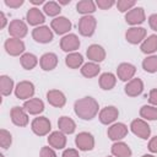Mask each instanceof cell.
I'll use <instances>...</instances> for the list:
<instances>
[{
	"label": "cell",
	"instance_id": "7bdbcfd3",
	"mask_svg": "<svg viewBox=\"0 0 157 157\" xmlns=\"http://www.w3.org/2000/svg\"><path fill=\"white\" fill-rule=\"evenodd\" d=\"M61 157H80V155H78V151H76L75 148H66L63 152Z\"/></svg>",
	"mask_w": 157,
	"mask_h": 157
},
{
	"label": "cell",
	"instance_id": "bcb514c9",
	"mask_svg": "<svg viewBox=\"0 0 157 157\" xmlns=\"http://www.w3.org/2000/svg\"><path fill=\"white\" fill-rule=\"evenodd\" d=\"M0 17H1V23H0V28H4L7 23V20H6V16L4 12H0Z\"/></svg>",
	"mask_w": 157,
	"mask_h": 157
},
{
	"label": "cell",
	"instance_id": "b9f144b4",
	"mask_svg": "<svg viewBox=\"0 0 157 157\" xmlns=\"http://www.w3.org/2000/svg\"><path fill=\"white\" fill-rule=\"evenodd\" d=\"M5 5L11 9H17L23 5V0H5Z\"/></svg>",
	"mask_w": 157,
	"mask_h": 157
},
{
	"label": "cell",
	"instance_id": "f907efd6",
	"mask_svg": "<svg viewBox=\"0 0 157 157\" xmlns=\"http://www.w3.org/2000/svg\"><path fill=\"white\" fill-rule=\"evenodd\" d=\"M108 157H113V156H108Z\"/></svg>",
	"mask_w": 157,
	"mask_h": 157
},
{
	"label": "cell",
	"instance_id": "5bb4252c",
	"mask_svg": "<svg viewBox=\"0 0 157 157\" xmlns=\"http://www.w3.org/2000/svg\"><path fill=\"white\" fill-rule=\"evenodd\" d=\"M145 37H146V29L144 27H130L125 33L126 40L131 44H139L144 42Z\"/></svg>",
	"mask_w": 157,
	"mask_h": 157
},
{
	"label": "cell",
	"instance_id": "44dd1931",
	"mask_svg": "<svg viewBox=\"0 0 157 157\" xmlns=\"http://www.w3.org/2000/svg\"><path fill=\"white\" fill-rule=\"evenodd\" d=\"M23 108L28 114L37 115L44 110V103L39 98H31L23 103Z\"/></svg>",
	"mask_w": 157,
	"mask_h": 157
},
{
	"label": "cell",
	"instance_id": "60d3db41",
	"mask_svg": "<svg viewBox=\"0 0 157 157\" xmlns=\"http://www.w3.org/2000/svg\"><path fill=\"white\" fill-rule=\"evenodd\" d=\"M148 102L153 107H157V88H153V90L150 91V93H148Z\"/></svg>",
	"mask_w": 157,
	"mask_h": 157
},
{
	"label": "cell",
	"instance_id": "d6986e66",
	"mask_svg": "<svg viewBox=\"0 0 157 157\" xmlns=\"http://www.w3.org/2000/svg\"><path fill=\"white\" fill-rule=\"evenodd\" d=\"M86 55L92 63H101L105 59V50L98 44H92L87 48Z\"/></svg>",
	"mask_w": 157,
	"mask_h": 157
},
{
	"label": "cell",
	"instance_id": "ffe728a7",
	"mask_svg": "<svg viewBox=\"0 0 157 157\" xmlns=\"http://www.w3.org/2000/svg\"><path fill=\"white\" fill-rule=\"evenodd\" d=\"M124 90H125V93L129 97H136V96L142 93V91H144V82L140 78H137V77L132 78V80L128 81V83L125 85Z\"/></svg>",
	"mask_w": 157,
	"mask_h": 157
},
{
	"label": "cell",
	"instance_id": "5b68a950",
	"mask_svg": "<svg viewBox=\"0 0 157 157\" xmlns=\"http://www.w3.org/2000/svg\"><path fill=\"white\" fill-rule=\"evenodd\" d=\"M130 129H131V131L136 136H139V137H141L144 140H147L150 137V135H151V128H150V125L145 120H142V119H135V120H132L131 124H130Z\"/></svg>",
	"mask_w": 157,
	"mask_h": 157
},
{
	"label": "cell",
	"instance_id": "4316f807",
	"mask_svg": "<svg viewBox=\"0 0 157 157\" xmlns=\"http://www.w3.org/2000/svg\"><path fill=\"white\" fill-rule=\"evenodd\" d=\"M117 83V77L112 72H104L99 76V86L102 90L109 91L112 90Z\"/></svg>",
	"mask_w": 157,
	"mask_h": 157
},
{
	"label": "cell",
	"instance_id": "74e56055",
	"mask_svg": "<svg viewBox=\"0 0 157 157\" xmlns=\"http://www.w3.org/2000/svg\"><path fill=\"white\" fill-rule=\"evenodd\" d=\"M135 1L134 0H119L118 2H115L118 10L120 12H126V11H130L134 6H135Z\"/></svg>",
	"mask_w": 157,
	"mask_h": 157
},
{
	"label": "cell",
	"instance_id": "8d00e7d4",
	"mask_svg": "<svg viewBox=\"0 0 157 157\" xmlns=\"http://www.w3.org/2000/svg\"><path fill=\"white\" fill-rule=\"evenodd\" d=\"M11 144H12V136H11V134L7 130L1 129L0 130V145H1V147L6 150V148H9L11 146Z\"/></svg>",
	"mask_w": 157,
	"mask_h": 157
},
{
	"label": "cell",
	"instance_id": "f1b7e54d",
	"mask_svg": "<svg viewBox=\"0 0 157 157\" xmlns=\"http://www.w3.org/2000/svg\"><path fill=\"white\" fill-rule=\"evenodd\" d=\"M65 64L70 69H78L83 64V56L80 53H69L65 58Z\"/></svg>",
	"mask_w": 157,
	"mask_h": 157
},
{
	"label": "cell",
	"instance_id": "7dc6e473",
	"mask_svg": "<svg viewBox=\"0 0 157 157\" xmlns=\"http://www.w3.org/2000/svg\"><path fill=\"white\" fill-rule=\"evenodd\" d=\"M31 2L33 5H40V4H44V0H31Z\"/></svg>",
	"mask_w": 157,
	"mask_h": 157
},
{
	"label": "cell",
	"instance_id": "603a6c76",
	"mask_svg": "<svg viewBox=\"0 0 157 157\" xmlns=\"http://www.w3.org/2000/svg\"><path fill=\"white\" fill-rule=\"evenodd\" d=\"M39 65L44 71H50L58 65V56L54 53H45L39 59Z\"/></svg>",
	"mask_w": 157,
	"mask_h": 157
},
{
	"label": "cell",
	"instance_id": "ee69618b",
	"mask_svg": "<svg viewBox=\"0 0 157 157\" xmlns=\"http://www.w3.org/2000/svg\"><path fill=\"white\" fill-rule=\"evenodd\" d=\"M147 147H148L150 152H152V153H157V136H155V137H152V139L150 140Z\"/></svg>",
	"mask_w": 157,
	"mask_h": 157
},
{
	"label": "cell",
	"instance_id": "4fadbf2b",
	"mask_svg": "<svg viewBox=\"0 0 157 157\" xmlns=\"http://www.w3.org/2000/svg\"><path fill=\"white\" fill-rule=\"evenodd\" d=\"M108 137L113 141H119L128 135V126L124 123H115L108 128Z\"/></svg>",
	"mask_w": 157,
	"mask_h": 157
},
{
	"label": "cell",
	"instance_id": "8992f818",
	"mask_svg": "<svg viewBox=\"0 0 157 157\" xmlns=\"http://www.w3.org/2000/svg\"><path fill=\"white\" fill-rule=\"evenodd\" d=\"M27 32H28L27 25L22 20H12L9 25V34L11 36V38L21 39L26 37Z\"/></svg>",
	"mask_w": 157,
	"mask_h": 157
},
{
	"label": "cell",
	"instance_id": "681fc988",
	"mask_svg": "<svg viewBox=\"0 0 157 157\" xmlns=\"http://www.w3.org/2000/svg\"><path fill=\"white\" fill-rule=\"evenodd\" d=\"M142 157H155V156L153 155H144Z\"/></svg>",
	"mask_w": 157,
	"mask_h": 157
},
{
	"label": "cell",
	"instance_id": "d590c367",
	"mask_svg": "<svg viewBox=\"0 0 157 157\" xmlns=\"http://www.w3.org/2000/svg\"><path fill=\"white\" fill-rule=\"evenodd\" d=\"M142 69L147 72H156L157 71V55H151L144 59L142 61Z\"/></svg>",
	"mask_w": 157,
	"mask_h": 157
},
{
	"label": "cell",
	"instance_id": "8fae6325",
	"mask_svg": "<svg viewBox=\"0 0 157 157\" xmlns=\"http://www.w3.org/2000/svg\"><path fill=\"white\" fill-rule=\"evenodd\" d=\"M78 47H80V39L74 33H70V34L64 36L61 38V40H60V48L64 52L74 53L76 49H78Z\"/></svg>",
	"mask_w": 157,
	"mask_h": 157
},
{
	"label": "cell",
	"instance_id": "1f68e13d",
	"mask_svg": "<svg viewBox=\"0 0 157 157\" xmlns=\"http://www.w3.org/2000/svg\"><path fill=\"white\" fill-rule=\"evenodd\" d=\"M99 71H101L99 65L96 64V63H92V61L83 64L82 67H81V74H82V76H85V77H87V78L96 77V76L99 74Z\"/></svg>",
	"mask_w": 157,
	"mask_h": 157
},
{
	"label": "cell",
	"instance_id": "e575fe53",
	"mask_svg": "<svg viewBox=\"0 0 157 157\" xmlns=\"http://www.w3.org/2000/svg\"><path fill=\"white\" fill-rule=\"evenodd\" d=\"M43 11H44L45 15L54 17V16H58L60 13L61 9H60V5L58 2H55V1H48V2L44 4Z\"/></svg>",
	"mask_w": 157,
	"mask_h": 157
},
{
	"label": "cell",
	"instance_id": "d4e9b609",
	"mask_svg": "<svg viewBox=\"0 0 157 157\" xmlns=\"http://www.w3.org/2000/svg\"><path fill=\"white\" fill-rule=\"evenodd\" d=\"M112 155L114 157H131V150L128 144L117 141L112 145Z\"/></svg>",
	"mask_w": 157,
	"mask_h": 157
},
{
	"label": "cell",
	"instance_id": "9a60e30c",
	"mask_svg": "<svg viewBox=\"0 0 157 157\" xmlns=\"http://www.w3.org/2000/svg\"><path fill=\"white\" fill-rule=\"evenodd\" d=\"M11 120L17 126H26L28 124V113L23 107H13L10 112Z\"/></svg>",
	"mask_w": 157,
	"mask_h": 157
},
{
	"label": "cell",
	"instance_id": "30bf717a",
	"mask_svg": "<svg viewBox=\"0 0 157 157\" xmlns=\"http://www.w3.org/2000/svg\"><path fill=\"white\" fill-rule=\"evenodd\" d=\"M145 18H146V16H145V10L142 9V7H132L130 11H128L126 12V15H125V21L129 23V25H131L132 27H135V26H137V25H140V23H142L144 21H145Z\"/></svg>",
	"mask_w": 157,
	"mask_h": 157
},
{
	"label": "cell",
	"instance_id": "cb8c5ba5",
	"mask_svg": "<svg viewBox=\"0 0 157 157\" xmlns=\"http://www.w3.org/2000/svg\"><path fill=\"white\" fill-rule=\"evenodd\" d=\"M26 20L31 26H38V25H42L45 21V16L39 9L32 7V9H29L27 11Z\"/></svg>",
	"mask_w": 157,
	"mask_h": 157
},
{
	"label": "cell",
	"instance_id": "484cf974",
	"mask_svg": "<svg viewBox=\"0 0 157 157\" xmlns=\"http://www.w3.org/2000/svg\"><path fill=\"white\" fill-rule=\"evenodd\" d=\"M141 52L144 54H152L157 50V34H151L148 36L140 47Z\"/></svg>",
	"mask_w": 157,
	"mask_h": 157
},
{
	"label": "cell",
	"instance_id": "ba28073f",
	"mask_svg": "<svg viewBox=\"0 0 157 157\" xmlns=\"http://www.w3.org/2000/svg\"><path fill=\"white\" fill-rule=\"evenodd\" d=\"M5 50L7 54H10L11 56H17V55H22L26 47H25V43L21 40V39H17V38H9L6 39L5 44Z\"/></svg>",
	"mask_w": 157,
	"mask_h": 157
},
{
	"label": "cell",
	"instance_id": "3957f363",
	"mask_svg": "<svg viewBox=\"0 0 157 157\" xmlns=\"http://www.w3.org/2000/svg\"><path fill=\"white\" fill-rule=\"evenodd\" d=\"M31 129L32 131L38 135V136H44L47 134H49L50 129H52V124L49 121L48 118L45 117H38V118H34L32 124H31Z\"/></svg>",
	"mask_w": 157,
	"mask_h": 157
},
{
	"label": "cell",
	"instance_id": "2e32d148",
	"mask_svg": "<svg viewBox=\"0 0 157 157\" xmlns=\"http://www.w3.org/2000/svg\"><path fill=\"white\" fill-rule=\"evenodd\" d=\"M118 115H119V110L113 105H108V107H104L99 112L98 118H99V121L102 124L108 125V124H112L113 121H115Z\"/></svg>",
	"mask_w": 157,
	"mask_h": 157
},
{
	"label": "cell",
	"instance_id": "c3c4849f",
	"mask_svg": "<svg viewBox=\"0 0 157 157\" xmlns=\"http://www.w3.org/2000/svg\"><path fill=\"white\" fill-rule=\"evenodd\" d=\"M70 1H63V0H59V4H63V5H65V4H69Z\"/></svg>",
	"mask_w": 157,
	"mask_h": 157
},
{
	"label": "cell",
	"instance_id": "e0dca14e",
	"mask_svg": "<svg viewBox=\"0 0 157 157\" xmlns=\"http://www.w3.org/2000/svg\"><path fill=\"white\" fill-rule=\"evenodd\" d=\"M47 101L50 105L56 107V108H61L66 103V97L59 90H50L47 92Z\"/></svg>",
	"mask_w": 157,
	"mask_h": 157
},
{
	"label": "cell",
	"instance_id": "f35d334b",
	"mask_svg": "<svg viewBox=\"0 0 157 157\" xmlns=\"http://www.w3.org/2000/svg\"><path fill=\"white\" fill-rule=\"evenodd\" d=\"M114 4H115V2H114L113 0H97V1H96V5H97L99 9H102V10H108V9H110Z\"/></svg>",
	"mask_w": 157,
	"mask_h": 157
},
{
	"label": "cell",
	"instance_id": "f6af8a7d",
	"mask_svg": "<svg viewBox=\"0 0 157 157\" xmlns=\"http://www.w3.org/2000/svg\"><path fill=\"white\" fill-rule=\"evenodd\" d=\"M148 25H150L151 29L157 32V13H153L148 17Z\"/></svg>",
	"mask_w": 157,
	"mask_h": 157
},
{
	"label": "cell",
	"instance_id": "d6a6232c",
	"mask_svg": "<svg viewBox=\"0 0 157 157\" xmlns=\"http://www.w3.org/2000/svg\"><path fill=\"white\" fill-rule=\"evenodd\" d=\"M13 90V80L6 75L0 76V92L2 96H9L11 94Z\"/></svg>",
	"mask_w": 157,
	"mask_h": 157
},
{
	"label": "cell",
	"instance_id": "ac0fdd59",
	"mask_svg": "<svg viewBox=\"0 0 157 157\" xmlns=\"http://www.w3.org/2000/svg\"><path fill=\"white\" fill-rule=\"evenodd\" d=\"M135 72H136V67L130 63H121L117 69V75L121 81L132 80Z\"/></svg>",
	"mask_w": 157,
	"mask_h": 157
},
{
	"label": "cell",
	"instance_id": "4dcf8cb0",
	"mask_svg": "<svg viewBox=\"0 0 157 157\" xmlns=\"http://www.w3.org/2000/svg\"><path fill=\"white\" fill-rule=\"evenodd\" d=\"M20 63L22 65L23 69L26 70H32L33 67H36V65L38 64V59L34 54L32 53H23L20 56Z\"/></svg>",
	"mask_w": 157,
	"mask_h": 157
},
{
	"label": "cell",
	"instance_id": "f546056e",
	"mask_svg": "<svg viewBox=\"0 0 157 157\" xmlns=\"http://www.w3.org/2000/svg\"><path fill=\"white\" fill-rule=\"evenodd\" d=\"M76 10L78 13H82L83 16L90 15L96 11V2L92 0H81L76 4Z\"/></svg>",
	"mask_w": 157,
	"mask_h": 157
},
{
	"label": "cell",
	"instance_id": "836d02e7",
	"mask_svg": "<svg viewBox=\"0 0 157 157\" xmlns=\"http://www.w3.org/2000/svg\"><path fill=\"white\" fill-rule=\"evenodd\" d=\"M140 115L146 120H157V107L147 104L142 105L140 108Z\"/></svg>",
	"mask_w": 157,
	"mask_h": 157
},
{
	"label": "cell",
	"instance_id": "7402d4cb",
	"mask_svg": "<svg viewBox=\"0 0 157 157\" xmlns=\"http://www.w3.org/2000/svg\"><path fill=\"white\" fill-rule=\"evenodd\" d=\"M48 144L50 147L56 148V150H61L65 147L66 145V136L64 132L59 131H53L49 136H48Z\"/></svg>",
	"mask_w": 157,
	"mask_h": 157
},
{
	"label": "cell",
	"instance_id": "6da1fadb",
	"mask_svg": "<svg viewBox=\"0 0 157 157\" xmlns=\"http://www.w3.org/2000/svg\"><path fill=\"white\" fill-rule=\"evenodd\" d=\"M98 102L92 97H83L77 99L74 104L75 114L82 120H92L98 113Z\"/></svg>",
	"mask_w": 157,
	"mask_h": 157
},
{
	"label": "cell",
	"instance_id": "52a82bcc",
	"mask_svg": "<svg viewBox=\"0 0 157 157\" xmlns=\"http://www.w3.org/2000/svg\"><path fill=\"white\" fill-rule=\"evenodd\" d=\"M32 37L38 43H49L53 40L54 34L48 26H38L32 31Z\"/></svg>",
	"mask_w": 157,
	"mask_h": 157
},
{
	"label": "cell",
	"instance_id": "9c48e42d",
	"mask_svg": "<svg viewBox=\"0 0 157 157\" xmlns=\"http://www.w3.org/2000/svg\"><path fill=\"white\" fill-rule=\"evenodd\" d=\"M75 144L81 151H91L94 147V139L90 132H80L75 137Z\"/></svg>",
	"mask_w": 157,
	"mask_h": 157
},
{
	"label": "cell",
	"instance_id": "277c9868",
	"mask_svg": "<svg viewBox=\"0 0 157 157\" xmlns=\"http://www.w3.org/2000/svg\"><path fill=\"white\" fill-rule=\"evenodd\" d=\"M34 94V85L31 81H21L15 87V96L20 99H31Z\"/></svg>",
	"mask_w": 157,
	"mask_h": 157
},
{
	"label": "cell",
	"instance_id": "83f0119b",
	"mask_svg": "<svg viewBox=\"0 0 157 157\" xmlns=\"http://www.w3.org/2000/svg\"><path fill=\"white\" fill-rule=\"evenodd\" d=\"M58 126H59V130L64 134H72L76 129V124L75 121L69 118V117H61L59 118V121H58Z\"/></svg>",
	"mask_w": 157,
	"mask_h": 157
},
{
	"label": "cell",
	"instance_id": "7c38bea8",
	"mask_svg": "<svg viewBox=\"0 0 157 157\" xmlns=\"http://www.w3.org/2000/svg\"><path fill=\"white\" fill-rule=\"evenodd\" d=\"M50 28L56 34H65L71 29V22L69 18H66L64 16H59V17H55L54 20H52Z\"/></svg>",
	"mask_w": 157,
	"mask_h": 157
},
{
	"label": "cell",
	"instance_id": "ab89813d",
	"mask_svg": "<svg viewBox=\"0 0 157 157\" xmlns=\"http://www.w3.org/2000/svg\"><path fill=\"white\" fill-rule=\"evenodd\" d=\"M40 157H56V153L52 147L44 146L40 150Z\"/></svg>",
	"mask_w": 157,
	"mask_h": 157
},
{
	"label": "cell",
	"instance_id": "7a4b0ae2",
	"mask_svg": "<svg viewBox=\"0 0 157 157\" xmlns=\"http://www.w3.org/2000/svg\"><path fill=\"white\" fill-rule=\"evenodd\" d=\"M96 26H97V21L93 16L91 15L82 16L78 21V32L81 36L91 37L96 31Z\"/></svg>",
	"mask_w": 157,
	"mask_h": 157
}]
</instances>
